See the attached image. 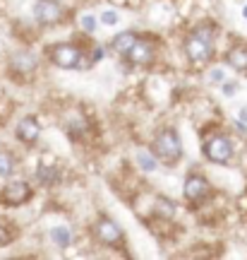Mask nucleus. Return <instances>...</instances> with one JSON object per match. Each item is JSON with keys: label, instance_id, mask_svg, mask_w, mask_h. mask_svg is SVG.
<instances>
[{"label": "nucleus", "instance_id": "2eb2a0df", "mask_svg": "<svg viewBox=\"0 0 247 260\" xmlns=\"http://www.w3.org/2000/svg\"><path fill=\"white\" fill-rule=\"evenodd\" d=\"M51 241H53L58 248H67V246L72 243V234H70L67 226L60 224V226H53V229H51Z\"/></svg>", "mask_w": 247, "mask_h": 260}, {"label": "nucleus", "instance_id": "f3484780", "mask_svg": "<svg viewBox=\"0 0 247 260\" xmlns=\"http://www.w3.org/2000/svg\"><path fill=\"white\" fill-rule=\"evenodd\" d=\"M15 171V157L8 149H0V178H8Z\"/></svg>", "mask_w": 247, "mask_h": 260}, {"label": "nucleus", "instance_id": "dca6fc26", "mask_svg": "<svg viewBox=\"0 0 247 260\" xmlns=\"http://www.w3.org/2000/svg\"><path fill=\"white\" fill-rule=\"evenodd\" d=\"M137 164H139L142 171H156L158 159H156V154L151 152V149H139L137 152Z\"/></svg>", "mask_w": 247, "mask_h": 260}, {"label": "nucleus", "instance_id": "9d476101", "mask_svg": "<svg viewBox=\"0 0 247 260\" xmlns=\"http://www.w3.org/2000/svg\"><path fill=\"white\" fill-rule=\"evenodd\" d=\"M15 135L22 145H36L38 135H41V125L34 116H24L22 121L17 123V128H15Z\"/></svg>", "mask_w": 247, "mask_h": 260}, {"label": "nucleus", "instance_id": "20e7f679", "mask_svg": "<svg viewBox=\"0 0 247 260\" xmlns=\"http://www.w3.org/2000/svg\"><path fill=\"white\" fill-rule=\"evenodd\" d=\"M31 195H34V188H31L29 181L12 178L0 190V203L5 205V207H22V205H27L31 200Z\"/></svg>", "mask_w": 247, "mask_h": 260}, {"label": "nucleus", "instance_id": "f03ea898", "mask_svg": "<svg viewBox=\"0 0 247 260\" xmlns=\"http://www.w3.org/2000/svg\"><path fill=\"white\" fill-rule=\"evenodd\" d=\"M151 152L156 154L158 161H163L166 167H175L183 159V140L175 128H161L156 133L151 142Z\"/></svg>", "mask_w": 247, "mask_h": 260}, {"label": "nucleus", "instance_id": "6e6552de", "mask_svg": "<svg viewBox=\"0 0 247 260\" xmlns=\"http://www.w3.org/2000/svg\"><path fill=\"white\" fill-rule=\"evenodd\" d=\"M65 8L58 0H36L34 3V19L41 27H53L58 22H63Z\"/></svg>", "mask_w": 247, "mask_h": 260}, {"label": "nucleus", "instance_id": "ddd939ff", "mask_svg": "<svg viewBox=\"0 0 247 260\" xmlns=\"http://www.w3.org/2000/svg\"><path fill=\"white\" fill-rule=\"evenodd\" d=\"M226 63L230 68H235V70H245L247 73V48L245 46H238V48H230L228 53H226Z\"/></svg>", "mask_w": 247, "mask_h": 260}, {"label": "nucleus", "instance_id": "412c9836", "mask_svg": "<svg viewBox=\"0 0 247 260\" xmlns=\"http://www.w3.org/2000/svg\"><path fill=\"white\" fill-rule=\"evenodd\" d=\"M235 89H238V84L235 82H223V94H226V96H233Z\"/></svg>", "mask_w": 247, "mask_h": 260}, {"label": "nucleus", "instance_id": "aec40b11", "mask_svg": "<svg viewBox=\"0 0 247 260\" xmlns=\"http://www.w3.org/2000/svg\"><path fill=\"white\" fill-rule=\"evenodd\" d=\"M82 27L87 29V31H89V34H92L94 29H96V19H94L92 15H84V17H82Z\"/></svg>", "mask_w": 247, "mask_h": 260}, {"label": "nucleus", "instance_id": "0eeeda50", "mask_svg": "<svg viewBox=\"0 0 247 260\" xmlns=\"http://www.w3.org/2000/svg\"><path fill=\"white\" fill-rule=\"evenodd\" d=\"M183 195L190 205H201L204 200H209L211 183L207 181V176H201V174H190L183 183Z\"/></svg>", "mask_w": 247, "mask_h": 260}, {"label": "nucleus", "instance_id": "5701e85b", "mask_svg": "<svg viewBox=\"0 0 247 260\" xmlns=\"http://www.w3.org/2000/svg\"><path fill=\"white\" fill-rule=\"evenodd\" d=\"M240 121H242V123L247 121V106H245V109H240Z\"/></svg>", "mask_w": 247, "mask_h": 260}, {"label": "nucleus", "instance_id": "f257e3e1", "mask_svg": "<svg viewBox=\"0 0 247 260\" xmlns=\"http://www.w3.org/2000/svg\"><path fill=\"white\" fill-rule=\"evenodd\" d=\"M214 44H216V24L211 22H201L187 34L185 39V56L194 65L207 63L214 56Z\"/></svg>", "mask_w": 247, "mask_h": 260}, {"label": "nucleus", "instance_id": "4be33fe9", "mask_svg": "<svg viewBox=\"0 0 247 260\" xmlns=\"http://www.w3.org/2000/svg\"><path fill=\"white\" fill-rule=\"evenodd\" d=\"M101 58H103V48H94V53H92V60L94 63H96V60H101Z\"/></svg>", "mask_w": 247, "mask_h": 260}, {"label": "nucleus", "instance_id": "a211bd4d", "mask_svg": "<svg viewBox=\"0 0 247 260\" xmlns=\"http://www.w3.org/2000/svg\"><path fill=\"white\" fill-rule=\"evenodd\" d=\"M99 19L103 22V24H108V27H113V24H118V15H115L113 10H103Z\"/></svg>", "mask_w": 247, "mask_h": 260}, {"label": "nucleus", "instance_id": "1a4fd4ad", "mask_svg": "<svg viewBox=\"0 0 247 260\" xmlns=\"http://www.w3.org/2000/svg\"><path fill=\"white\" fill-rule=\"evenodd\" d=\"M125 58H128L130 63L135 65V68H149V65L154 63V58H156L154 41H149V39H142V37H139V41L132 48H130V53Z\"/></svg>", "mask_w": 247, "mask_h": 260}, {"label": "nucleus", "instance_id": "423d86ee", "mask_svg": "<svg viewBox=\"0 0 247 260\" xmlns=\"http://www.w3.org/2000/svg\"><path fill=\"white\" fill-rule=\"evenodd\" d=\"M94 236H96V241L103 243V246H108V248H115L122 239H125V232H122V226H120L115 219H110L106 214H101L99 219L94 222Z\"/></svg>", "mask_w": 247, "mask_h": 260}, {"label": "nucleus", "instance_id": "b1692460", "mask_svg": "<svg viewBox=\"0 0 247 260\" xmlns=\"http://www.w3.org/2000/svg\"><path fill=\"white\" fill-rule=\"evenodd\" d=\"M242 15H245V19H247V8H245V10H242Z\"/></svg>", "mask_w": 247, "mask_h": 260}, {"label": "nucleus", "instance_id": "6ab92c4d", "mask_svg": "<svg viewBox=\"0 0 247 260\" xmlns=\"http://www.w3.org/2000/svg\"><path fill=\"white\" fill-rule=\"evenodd\" d=\"M209 80L214 84H221L223 82V80H226V73H223V70H221V68H214V70H211L209 73Z\"/></svg>", "mask_w": 247, "mask_h": 260}, {"label": "nucleus", "instance_id": "39448f33", "mask_svg": "<svg viewBox=\"0 0 247 260\" xmlns=\"http://www.w3.org/2000/svg\"><path fill=\"white\" fill-rule=\"evenodd\" d=\"M201 152H204V157L209 159L211 164H228L233 159V142H230L228 135L216 133L201 145Z\"/></svg>", "mask_w": 247, "mask_h": 260}, {"label": "nucleus", "instance_id": "4468645a", "mask_svg": "<svg viewBox=\"0 0 247 260\" xmlns=\"http://www.w3.org/2000/svg\"><path fill=\"white\" fill-rule=\"evenodd\" d=\"M36 181L46 188L55 186V183L60 181V169L58 167H38L36 169Z\"/></svg>", "mask_w": 247, "mask_h": 260}, {"label": "nucleus", "instance_id": "f8f14e48", "mask_svg": "<svg viewBox=\"0 0 247 260\" xmlns=\"http://www.w3.org/2000/svg\"><path fill=\"white\" fill-rule=\"evenodd\" d=\"M137 41H139V34H137V31H132V29H128V31H122V34H118V37H115L113 41H110V48H113V51H115L118 56L125 58V56L130 53V48L135 46Z\"/></svg>", "mask_w": 247, "mask_h": 260}, {"label": "nucleus", "instance_id": "7ed1b4c3", "mask_svg": "<svg viewBox=\"0 0 247 260\" xmlns=\"http://www.w3.org/2000/svg\"><path fill=\"white\" fill-rule=\"evenodd\" d=\"M84 53L79 46H74L70 41H63V44H53L48 48V58L53 60V65L63 68V70H77L82 68V60H84Z\"/></svg>", "mask_w": 247, "mask_h": 260}, {"label": "nucleus", "instance_id": "9b49d317", "mask_svg": "<svg viewBox=\"0 0 247 260\" xmlns=\"http://www.w3.org/2000/svg\"><path fill=\"white\" fill-rule=\"evenodd\" d=\"M36 56L31 51H15L10 56V70L12 73H22V75H29L36 70Z\"/></svg>", "mask_w": 247, "mask_h": 260}]
</instances>
